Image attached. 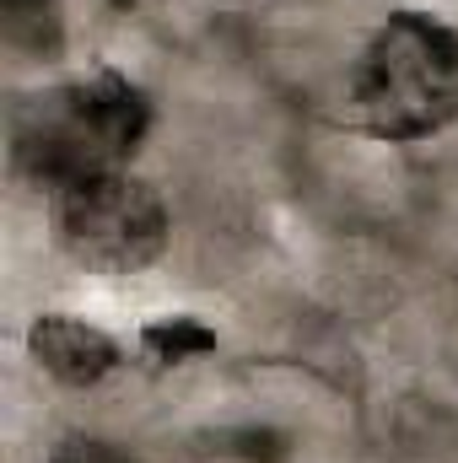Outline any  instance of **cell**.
Returning a JSON list of instances; mask_svg holds the SVG:
<instances>
[{
    "label": "cell",
    "instance_id": "52a82bcc",
    "mask_svg": "<svg viewBox=\"0 0 458 463\" xmlns=\"http://www.w3.org/2000/svg\"><path fill=\"white\" fill-rule=\"evenodd\" d=\"M11 5H22V0H11Z\"/></svg>",
    "mask_w": 458,
    "mask_h": 463
},
{
    "label": "cell",
    "instance_id": "5b68a950",
    "mask_svg": "<svg viewBox=\"0 0 458 463\" xmlns=\"http://www.w3.org/2000/svg\"><path fill=\"white\" fill-rule=\"evenodd\" d=\"M140 345L151 350L157 361H189V355H205L216 350V329H205L200 318L178 313V318H157L140 329Z\"/></svg>",
    "mask_w": 458,
    "mask_h": 463
},
{
    "label": "cell",
    "instance_id": "3957f363",
    "mask_svg": "<svg viewBox=\"0 0 458 463\" xmlns=\"http://www.w3.org/2000/svg\"><path fill=\"white\" fill-rule=\"evenodd\" d=\"M54 237L60 248L98 275H135L167 248V205L135 173H92L54 189Z\"/></svg>",
    "mask_w": 458,
    "mask_h": 463
},
{
    "label": "cell",
    "instance_id": "277c9868",
    "mask_svg": "<svg viewBox=\"0 0 458 463\" xmlns=\"http://www.w3.org/2000/svg\"><path fill=\"white\" fill-rule=\"evenodd\" d=\"M27 350H33V361H38L54 383H65V388H92V383H103L119 366L114 340H109L103 329H92L87 318H71V313H43V318L27 329Z\"/></svg>",
    "mask_w": 458,
    "mask_h": 463
},
{
    "label": "cell",
    "instance_id": "7a4b0ae2",
    "mask_svg": "<svg viewBox=\"0 0 458 463\" xmlns=\"http://www.w3.org/2000/svg\"><path fill=\"white\" fill-rule=\"evenodd\" d=\"M146 124H151L146 98L119 71H98L87 81H65L22 103L16 162L38 184L65 189L92 173H119L124 156L140 146Z\"/></svg>",
    "mask_w": 458,
    "mask_h": 463
},
{
    "label": "cell",
    "instance_id": "8992f818",
    "mask_svg": "<svg viewBox=\"0 0 458 463\" xmlns=\"http://www.w3.org/2000/svg\"><path fill=\"white\" fill-rule=\"evenodd\" d=\"M49 463H135V458L119 453L114 442H81V437H71V442L54 448V458Z\"/></svg>",
    "mask_w": 458,
    "mask_h": 463
},
{
    "label": "cell",
    "instance_id": "6da1fadb",
    "mask_svg": "<svg viewBox=\"0 0 458 463\" xmlns=\"http://www.w3.org/2000/svg\"><path fill=\"white\" fill-rule=\"evenodd\" d=\"M350 114L377 140H426L458 118V33L437 16H388L350 71Z\"/></svg>",
    "mask_w": 458,
    "mask_h": 463
}]
</instances>
